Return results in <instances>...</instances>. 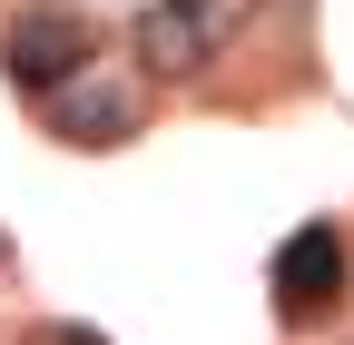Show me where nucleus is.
Returning <instances> with one entry per match:
<instances>
[{
  "label": "nucleus",
  "instance_id": "2",
  "mask_svg": "<svg viewBox=\"0 0 354 345\" xmlns=\"http://www.w3.org/2000/svg\"><path fill=\"white\" fill-rule=\"evenodd\" d=\"M246 10H256V0H148V10H138V60L167 69V79H187V69H207L246 30Z\"/></svg>",
  "mask_w": 354,
  "mask_h": 345
},
{
  "label": "nucleus",
  "instance_id": "4",
  "mask_svg": "<svg viewBox=\"0 0 354 345\" xmlns=\"http://www.w3.org/2000/svg\"><path fill=\"white\" fill-rule=\"evenodd\" d=\"M50 128H59V139H79V148H109V139L138 128V89L109 79V69H88V79H69V89L50 99Z\"/></svg>",
  "mask_w": 354,
  "mask_h": 345
},
{
  "label": "nucleus",
  "instance_id": "5",
  "mask_svg": "<svg viewBox=\"0 0 354 345\" xmlns=\"http://www.w3.org/2000/svg\"><path fill=\"white\" fill-rule=\"evenodd\" d=\"M30 345H109V335H88V326H39Z\"/></svg>",
  "mask_w": 354,
  "mask_h": 345
},
{
  "label": "nucleus",
  "instance_id": "3",
  "mask_svg": "<svg viewBox=\"0 0 354 345\" xmlns=\"http://www.w3.org/2000/svg\"><path fill=\"white\" fill-rule=\"evenodd\" d=\"M276 296H286V316H315L325 296H344V227H295L276 247Z\"/></svg>",
  "mask_w": 354,
  "mask_h": 345
},
{
  "label": "nucleus",
  "instance_id": "1",
  "mask_svg": "<svg viewBox=\"0 0 354 345\" xmlns=\"http://www.w3.org/2000/svg\"><path fill=\"white\" fill-rule=\"evenodd\" d=\"M88 60H99V30H88L69 0H30V10L10 20V39H0V69L20 79V89H69V79H88Z\"/></svg>",
  "mask_w": 354,
  "mask_h": 345
}]
</instances>
